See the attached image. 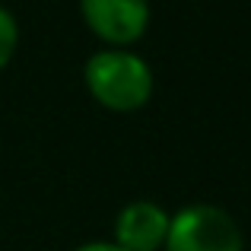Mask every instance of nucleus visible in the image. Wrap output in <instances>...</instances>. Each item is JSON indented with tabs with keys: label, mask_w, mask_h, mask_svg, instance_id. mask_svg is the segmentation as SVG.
Segmentation results:
<instances>
[{
	"label": "nucleus",
	"mask_w": 251,
	"mask_h": 251,
	"mask_svg": "<svg viewBox=\"0 0 251 251\" xmlns=\"http://www.w3.org/2000/svg\"><path fill=\"white\" fill-rule=\"evenodd\" d=\"M86 89L108 111H137L153 96V70L143 57L111 48L86 61Z\"/></svg>",
	"instance_id": "1"
},
{
	"label": "nucleus",
	"mask_w": 251,
	"mask_h": 251,
	"mask_svg": "<svg viewBox=\"0 0 251 251\" xmlns=\"http://www.w3.org/2000/svg\"><path fill=\"white\" fill-rule=\"evenodd\" d=\"M242 232L226 210L191 203L169 220L166 251H242Z\"/></svg>",
	"instance_id": "2"
},
{
	"label": "nucleus",
	"mask_w": 251,
	"mask_h": 251,
	"mask_svg": "<svg viewBox=\"0 0 251 251\" xmlns=\"http://www.w3.org/2000/svg\"><path fill=\"white\" fill-rule=\"evenodd\" d=\"M83 19L92 35L108 45H134L150 25L147 0H80Z\"/></svg>",
	"instance_id": "3"
},
{
	"label": "nucleus",
	"mask_w": 251,
	"mask_h": 251,
	"mask_svg": "<svg viewBox=\"0 0 251 251\" xmlns=\"http://www.w3.org/2000/svg\"><path fill=\"white\" fill-rule=\"evenodd\" d=\"M172 216L153 201H134L115 220V245L124 251H159L166 248Z\"/></svg>",
	"instance_id": "4"
},
{
	"label": "nucleus",
	"mask_w": 251,
	"mask_h": 251,
	"mask_svg": "<svg viewBox=\"0 0 251 251\" xmlns=\"http://www.w3.org/2000/svg\"><path fill=\"white\" fill-rule=\"evenodd\" d=\"M16 45H19V25L13 19V13L6 6H0V70L13 61Z\"/></svg>",
	"instance_id": "5"
},
{
	"label": "nucleus",
	"mask_w": 251,
	"mask_h": 251,
	"mask_svg": "<svg viewBox=\"0 0 251 251\" xmlns=\"http://www.w3.org/2000/svg\"><path fill=\"white\" fill-rule=\"evenodd\" d=\"M74 251H124V248H118L115 242H89V245H80Z\"/></svg>",
	"instance_id": "6"
}]
</instances>
